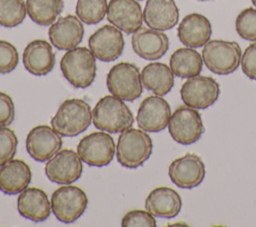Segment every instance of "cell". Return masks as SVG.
Returning <instances> with one entry per match:
<instances>
[{
    "label": "cell",
    "mask_w": 256,
    "mask_h": 227,
    "mask_svg": "<svg viewBox=\"0 0 256 227\" xmlns=\"http://www.w3.org/2000/svg\"><path fill=\"white\" fill-rule=\"evenodd\" d=\"M92 121L97 129L114 134L131 128L134 116L123 100L113 95H106L93 108Z\"/></svg>",
    "instance_id": "obj_1"
},
{
    "label": "cell",
    "mask_w": 256,
    "mask_h": 227,
    "mask_svg": "<svg viewBox=\"0 0 256 227\" xmlns=\"http://www.w3.org/2000/svg\"><path fill=\"white\" fill-rule=\"evenodd\" d=\"M92 122L90 105L82 99H67L51 118L52 128L61 136L75 137L83 133Z\"/></svg>",
    "instance_id": "obj_2"
},
{
    "label": "cell",
    "mask_w": 256,
    "mask_h": 227,
    "mask_svg": "<svg viewBox=\"0 0 256 227\" xmlns=\"http://www.w3.org/2000/svg\"><path fill=\"white\" fill-rule=\"evenodd\" d=\"M152 149V139L147 132L131 127L121 132L118 137L116 158L123 167L135 169L149 159Z\"/></svg>",
    "instance_id": "obj_3"
},
{
    "label": "cell",
    "mask_w": 256,
    "mask_h": 227,
    "mask_svg": "<svg viewBox=\"0 0 256 227\" xmlns=\"http://www.w3.org/2000/svg\"><path fill=\"white\" fill-rule=\"evenodd\" d=\"M60 69L73 87L87 88L96 76V57L86 47H75L62 56Z\"/></svg>",
    "instance_id": "obj_4"
},
{
    "label": "cell",
    "mask_w": 256,
    "mask_h": 227,
    "mask_svg": "<svg viewBox=\"0 0 256 227\" xmlns=\"http://www.w3.org/2000/svg\"><path fill=\"white\" fill-rule=\"evenodd\" d=\"M241 49L235 41L210 40L202 50L203 63L208 70L218 75L233 73L240 65Z\"/></svg>",
    "instance_id": "obj_5"
},
{
    "label": "cell",
    "mask_w": 256,
    "mask_h": 227,
    "mask_svg": "<svg viewBox=\"0 0 256 227\" xmlns=\"http://www.w3.org/2000/svg\"><path fill=\"white\" fill-rule=\"evenodd\" d=\"M106 86L113 96L128 102L138 99L143 91L139 69L129 62L117 63L109 70Z\"/></svg>",
    "instance_id": "obj_6"
},
{
    "label": "cell",
    "mask_w": 256,
    "mask_h": 227,
    "mask_svg": "<svg viewBox=\"0 0 256 227\" xmlns=\"http://www.w3.org/2000/svg\"><path fill=\"white\" fill-rule=\"evenodd\" d=\"M50 202L55 217L60 222L69 224L84 214L88 198L81 188L67 184L53 192Z\"/></svg>",
    "instance_id": "obj_7"
},
{
    "label": "cell",
    "mask_w": 256,
    "mask_h": 227,
    "mask_svg": "<svg viewBox=\"0 0 256 227\" xmlns=\"http://www.w3.org/2000/svg\"><path fill=\"white\" fill-rule=\"evenodd\" d=\"M168 130L174 141L182 145H190L201 138L205 128L200 113L194 108L182 105L171 115Z\"/></svg>",
    "instance_id": "obj_8"
},
{
    "label": "cell",
    "mask_w": 256,
    "mask_h": 227,
    "mask_svg": "<svg viewBox=\"0 0 256 227\" xmlns=\"http://www.w3.org/2000/svg\"><path fill=\"white\" fill-rule=\"evenodd\" d=\"M115 150L114 139L103 131L84 136L77 146V153L82 162L94 167L107 166L113 160Z\"/></svg>",
    "instance_id": "obj_9"
},
{
    "label": "cell",
    "mask_w": 256,
    "mask_h": 227,
    "mask_svg": "<svg viewBox=\"0 0 256 227\" xmlns=\"http://www.w3.org/2000/svg\"><path fill=\"white\" fill-rule=\"evenodd\" d=\"M220 94L218 82L209 76L196 75L184 82L180 89L181 99L186 106L194 109H206L213 105Z\"/></svg>",
    "instance_id": "obj_10"
},
{
    "label": "cell",
    "mask_w": 256,
    "mask_h": 227,
    "mask_svg": "<svg viewBox=\"0 0 256 227\" xmlns=\"http://www.w3.org/2000/svg\"><path fill=\"white\" fill-rule=\"evenodd\" d=\"M88 46L98 60L112 62L123 53L125 41L120 29L107 24L97 29L89 37Z\"/></svg>",
    "instance_id": "obj_11"
},
{
    "label": "cell",
    "mask_w": 256,
    "mask_h": 227,
    "mask_svg": "<svg viewBox=\"0 0 256 227\" xmlns=\"http://www.w3.org/2000/svg\"><path fill=\"white\" fill-rule=\"evenodd\" d=\"M47 178L57 184H71L82 174V160L72 149H63L50 158L44 168Z\"/></svg>",
    "instance_id": "obj_12"
},
{
    "label": "cell",
    "mask_w": 256,
    "mask_h": 227,
    "mask_svg": "<svg viewBox=\"0 0 256 227\" xmlns=\"http://www.w3.org/2000/svg\"><path fill=\"white\" fill-rule=\"evenodd\" d=\"M205 172L202 159L194 153H186L176 158L168 169L171 181L183 189H192L200 185L205 177Z\"/></svg>",
    "instance_id": "obj_13"
},
{
    "label": "cell",
    "mask_w": 256,
    "mask_h": 227,
    "mask_svg": "<svg viewBox=\"0 0 256 227\" xmlns=\"http://www.w3.org/2000/svg\"><path fill=\"white\" fill-rule=\"evenodd\" d=\"M170 117L171 109L168 102L161 96L152 95L141 102L137 111L136 121L140 129L156 133L168 126Z\"/></svg>",
    "instance_id": "obj_14"
},
{
    "label": "cell",
    "mask_w": 256,
    "mask_h": 227,
    "mask_svg": "<svg viewBox=\"0 0 256 227\" xmlns=\"http://www.w3.org/2000/svg\"><path fill=\"white\" fill-rule=\"evenodd\" d=\"M61 135L47 125L32 128L26 137L27 153L38 162L48 161L61 150Z\"/></svg>",
    "instance_id": "obj_15"
},
{
    "label": "cell",
    "mask_w": 256,
    "mask_h": 227,
    "mask_svg": "<svg viewBox=\"0 0 256 227\" xmlns=\"http://www.w3.org/2000/svg\"><path fill=\"white\" fill-rule=\"evenodd\" d=\"M48 36L51 44L58 50H70L77 47L84 37L82 21L75 15L59 17L50 25Z\"/></svg>",
    "instance_id": "obj_16"
},
{
    "label": "cell",
    "mask_w": 256,
    "mask_h": 227,
    "mask_svg": "<svg viewBox=\"0 0 256 227\" xmlns=\"http://www.w3.org/2000/svg\"><path fill=\"white\" fill-rule=\"evenodd\" d=\"M106 15L112 25L126 34L142 27L143 12L137 0H110Z\"/></svg>",
    "instance_id": "obj_17"
},
{
    "label": "cell",
    "mask_w": 256,
    "mask_h": 227,
    "mask_svg": "<svg viewBox=\"0 0 256 227\" xmlns=\"http://www.w3.org/2000/svg\"><path fill=\"white\" fill-rule=\"evenodd\" d=\"M131 45L139 57L153 61L166 54L169 49V39L163 31L140 27L133 33Z\"/></svg>",
    "instance_id": "obj_18"
},
{
    "label": "cell",
    "mask_w": 256,
    "mask_h": 227,
    "mask_svg": "<svg viewBox=\"0 0 256 227\" xmlns=\"http://www.w3.org/2000/svg\"><path fill=\"white\" fill-rule=\"evenodd\" d=\"M22 60L24 67L29 73L35 76H44L54 68L55 53L49 42L36 39L25 47Z\"/></svg>",
    "instance_id": "obj_19"
},
{
    "label": "cell",
    "mask_w": 256,
    "mask_h": 227,
    "mask_svg": "<svg viewBox=\"0 0 256 227\" xmlns=\"http://www.w3.org/2000/svg\"><path fill=\"white\" fill-rule=\"evenodd\" d=\"M212 34L211 23L207 17L199 13L186 15L177 28V36L186 47L199 48L204 46Z\"/></svg>",
    "instance_id": "obj_20"
},
{
    "label": "cell",
    "mask_w": 256,
    "mask_h": 227,
    "mask_svg": "<svg viewBox=\"0 0 256 227\" xmlns=\"http://www.w3.org/2000/svg\"><path fill=\"white\" fill-rule=\"evenodd\" d=\"M143 20L149 28L159 31L170 30L178 23L179 9L174 0H147Z\"/></svg>",
    "instance_id": "obj_21"
},
{
    "label": "cell",
    "mask_w": 256,
    "mask_h": 227,
    "mask_svg": "<svg viewBox=\"0 0 256 227\" xmlns=\"http://www.w3.org/2000/svg\"><path fill=\"white\" fill-rule=\"evenodd\" d=\"M17 209L24 218L33 222H43L51 214V202L42 189L27 187L19 193Z\"/></svg>",
    "instance_id": "obj_22"
},
{
    "label": "cell",
    "mask_w": 256,
    "mask_h": 227,
    "mask_svg": "<svg viewBox=\"0 0 256 227\" xmlns=\"http://www.w3.org/2000/svg\"><path fill=\"white\" fill-rule=\"evenodd\" d=\"M32 173L29 165L20 159H12L0 166V191L16 195L28 187Z\"/></svg>",
    "instance_id": "obj_23"
},
{
    "label": "cell",
    "mask_w": 256,
    "mask_h": 227,
    "mask_svg": "<svg viewBox=\"0 0 256 227\" xmlns=\"http://www.w3.org/2000/svg\"><path fill=\"white\" fill-rule=\"evenodd\" d=\"M182 207L180 195L172 188L161 186L153 189L145 200V208L153 216L173 218Z\"/></svg>",
    "instance_id": "obj_24"
},
{
    "label": "cell",
    "mask_w": 256,
    "mask_h": 227,
    "mask_svg": "<svg viewBox=\"0 0 256 227\" xmlns=\"http://www.w3.org/2000/svg\"><path fill=\"white\" fill-rule=\"evenodd\" d=\"M140 75L143 87L158 96L166 95L174 86L173 72L168 65L161 62L147 64Z\"/></svg>",
    "instance_id": "obj_25"
},
{
    "label": "cell",
    "mask_w": 256,
    "mask_h": 227,
    "mask_svg": "<svg viewBox=\"0 0 256 227\" xmlns=\"http://www.w3.org/2000/svg\"><path fill=\"white\" fill-rule=\"evenodd\" d=\"M203 66L202 55L195 48L182 47L173 52L169 67L173 74L179 78H190L199 75Z\"/></svg>",
    "instance_id": "obj_26"
},
{
    "label": "cell",
    "mask_w": 256,
    "mask_h": 227,
    "mask_svg": "<svg viewBox=\"0 0 256 227\" xmlns=\"http://www.w3.org/2000/svg\"><path fill=\"white\" fill-rule=\"evenodd\" d=\"M63 8V0H26L28 16L33 22L41 26L53 24Z\"/></svg>",
    "instance_id": "obj_27"
},
{
    "label": "cell",
    "mask_w": 256,
    "mask_h": 227,
    "mask_svg": "<svg viewBox=\"0 0 256 227\" xmlns=\"http://www.w3.org/2000/svg\"><path fill=\"white\" fill-rule=\"evenodd\" d=\"M107 7V0H77L75 12L83 23L92 25L104 19Z\"/></svg>",
    "instance_id": "obj_28"
},
{
    "label": "cell",
    "mask_w": 256,
    "mask_h": 227,
    "mask_svg": "<svg viewBox=\"0 0 256 227\" xmlns=\"http://www.w3.org/2000/svg\"><path fill=\"white\" fill-rule=\"evenodd\" d=\"M27 14L24 0H0V25L7 28L21 24Z\"/></svg>",
    "instance_id": "obj_29"
},
{
    "label": "cell",
    "mask_w": 256,
    "mask_h": 227,
    "mask_svg": "<svg viewBox=\"0 0 256 227\" xmlns=\"http://www.w3.org/2000/svg\"><path fill=\"white\" fill-rule=\"evenodd\" d=\"M235 29L242 39L256 41V8L242 10L236 17Z\"/></svg>",
    "instance_id": "obj_30"
},
{
    "label": "cell",
    "mask_w": 256,
    "mask_h": 227,
    "mask_svg": "<svg viewBox=\"0 0 256 227\" xmlns=\"http://www.w3.org/2000/svg\"><path fill=\"white\" fill-rule=\"evenodd\" d=\"M17 144L15 132L8 127H0V166L14 158Z\"/></svg>",
    "instance_id": "obj_31"
},
{
    "label": "cell",
    "mask_w": 256,
    "mask_h": 227,
    "mask_svg": "<svg viewBox=\"0 0 256 227\" xmlns=\"http://www.w3.org/2000/svg\"><path fill=\"white\" fill-rule=\"evenodd\" d=\"M19 54L16 47L8 41L0 40V73L12 72L18 65Z\"/></svg>",
    "instance_id": "obj_32"
},
{
    "label": "cell",
    "mask_w": 256,
    "mask_h": 227,
    "mask_svg": "<svg viewBox=\"0 0 256 227\" xmlns=\"http://www.w3.org/2000/svg\"><path fill=\"white\" fill-rule=\"evenodd\" d=\"M123 227H132V226H146V227H155L156 220L154 216L149 213L147 210H131L127 212L121 221Z\"/></svg>",
    "instance_id": "obj_33"
},
{
    "label": "cell",
    "mask_w": 256,
    "mask_h": 227,
    "mask_svg": "<svg viewBox=\"0 0 256 227\" xmlns=\"http://www.w3.org/2000/svg\"><path fill=\"white\" fill-rule=\"evenodd\" d=\"M243 73L251 80H256V42L250 44L241 56Z\"/></svg>",
    "instance_id": "obj_34"
},
{
    "label": "cell",
    "mask_w": 256,
    "mask_h": 227,
    "mask_svg": "<svg viewBox=\"0 0 256 227\" xmlns=\"http://www.w3.org/2000/svg\"><path fill=\"white\" fill-rule=\"evenodd\" d=\"M15 117V108L12 98L4 93L0 92V127H7L13 121Z\"/></svg>",
    "instance_id": "obj_35"
},
{
    "label": "cell",
    "mask_w": 256,
    "mask_h": 227,
    "mask_svg": "<svg viewBox=\"0 0 256 227\" xmlns=\"http://www.w3.org/2000/svg\"><path fill=\"white\" fill-rule=\"evenodd\" d=\"M252 1V4L254 5V7L256 8V0H251Z\"/></svg>",
    "instance_id": "obj_36"
},
{
    "label": "cell",
    "mask_w": 256,
    "mask_h": 227,
    "mask_svg": "<svg viewBox=\"0 0 256 227\" xmlns=\"http://www.w3.org/2000/svg\"><path fill=\"white\" fill-rule=\"evenodd\" d=\"M199 1H208V0H199Z\"/></svg>",
    "instance_id": "obj_37"
},
{
    "label": "cell",
    "mask_w": 256,
    "mask_h": 227,
    "mask_svg": "<svg viewBox=\"0 0 256 227\" xmlns=\"http://www.w3.org/2000/svg\"><path fill=\"white\" fill-rule=\"evenodd\" d=\"M137 1H143V0H137Z\"/></svg>",
    "instance_id": "obj_38"
}]
</instances>
